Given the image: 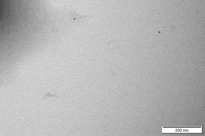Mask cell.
<instances>
[{
	"mask_svg": "<svg viewBox=\"0 0 205 136\" xmlns=\"http://www.w3.org/2000/svg\"><path fill=\"white\" fill-rule=\"evenodd\" d=\"M163 133H174V132H188V133H199L201 132L202 128H163Z\"/></svg>",
	"mask_w": 205,
	"mask_h": 136,
	"instance_id": "cell-1",
	"label": "cell"
}]
</instances>
